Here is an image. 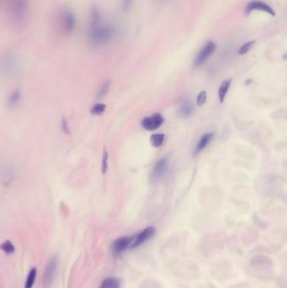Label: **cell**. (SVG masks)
<instances>
[{"label":"cell","instance_id":"1","mask_svg":"<svg viewBox=\"0 0 287 288\" xmlns=\"http://www.w3.org/2000/svg\"><path fill=\"white\" fill-rule=\"evenodd\" d=\"M116 35L115 28L109 24H102L99 23L94 25H90L88 37L91 43L94 45H105L112 40Z\"/></svg>","mask_w":287,"mask_h":288},{"label":"cell","instance_id":"2","mask_svg":"<svg viewBox=\"0 0 287 288\" xmlns=\"http://www.w3.org/2000/svg\"><path fill=\"white\" fill-rule=\"evenodd\" d=\"M60 20L62 29L67 35H71L77 28V17L73 9L69 8H62L60 13Z\"/></svg>","mask_w":287,"mask_h":288},{"label":"cell","instance_id":"3","mask_svg":"<svg viewBox=\"0 0 287 288\" xmlns=\"http://www.w3.org/2000/svg\"><path fill=\"white\" fill-rule=\"evenodd\" d=\"M8 5L13 18L18 21L24 20L30 8L28 0H8Z\"/></svg>","mask_w":287,"mask_h":288},{"label":"cell","instance_id":"4","mask_svg":"<svg viewBox=\"0 0 287 288\" xmlns=\"http://www.w3.org/2000/svg\"><path fill=\"white\" fill-rule=\"evenodd\" d=\"M0 67L6 75H13L19 69V61L13 54H7L1 60Z\"/></svg>","mask_w":287,"mask_h":288},{"label":"cell","instance_id":"5","mask_svg":"<svg viewBox=\"0 0 287 288\" xmlns=\"http://www.w3.org/2000/svg\"><path fill=\"white\" fill-rule=\"evenodd\" d=\"M164 118L160 113H156L153 116L145 117L141 122L142 127L147 131H154L161 127L164 123Z\"/></svg>","mask_w":287,"mask_h":288},{"label":"cell","instance_id":"6","mask_svg":"<svg viewBox=\"0 0 287 288\" xmlns=\"http://www.w3.org/2000/svg\"><path fill=\"white\" fill-rule=\"evenodd\" d=\"M216 48H217V45L213 41H209L208 43L206 44L203 46V48L197 54L195 59V66L203 64L212 56V54L214 53Z\"/></svg>","mask_w":287,"mask_h":288},{"label":"cell","instance_id":"7","mask_svg":"<svg viewBox=\"0 0 287 288\" xmlns=\"http://www.w3.org/2000/svg\"><path fill=\"white\" fill-rule=\"evenodd\" d=\"M156 234L155 228L153 227H148L147 229H144L143 231L141 232L137 237L135 238L134 240H132V245L131 248L134 249L138 247L140 245H142L143 243L147 242L148 240H150L151 238L153 237Z\"/></svg>","mask_w":287,"mask_h":288},{"label":"cell","instance_id":"8","mask_svg":"<svg viewBox=\"0 0 287 288\" xmlns=\"http://www.w3.org/2000/svg\"><path fill=\"white\" fill-rule=\"evenodd\" d=\"M254 10L263 11L265 13H269L272 16H274L276 14L274 9L271 8L268 3H265L261 0H254L248 3L247 7H246V13H250Z\"/></svg>","mask_w":287,"mask_h":288},{"label":"cell","instance_id":"9","mask_svg":"<svg viewBox=\"0 0 287 288\" xmlns=\"http://www.w3.org/2000/svg\"><path fill=\"white\" fill-rule=\"evenodd\" d=\"M56 267H57V257L53 256L50 260V262H48L45 273H44L43 281H44V283L46 285H50L51 282L53 281L54 276H55V273H56Z\"/></svg>","mask_w":287,"mask_h":288},{"label":"cell","instance_id":"10","mask_svg":"<svg viewBox=\"0 0 287 288\" xmlns=\"http://www.w3.org/2000/svg\"><path fill=\"white\" fill-rule=\"evenodd\" d=\"M132 239L129 237H122L116 240L112 245V251L114 254L121 255L128 248L129 245L132 243Z\"/></svg>","mask_w":287,"mask_h":288},{"label":"cell","instance_id":"11","mask_svg":"<svg viewBox=\"0 0 287 288\" xmlns=\"http://www.w3.org/2000/svg\"><path fill=\"white\" fill-rule=\"evenodd\" d=\"M167 169H168V159L166 158L160 159L156 163L155 166L153 168V177H161L166 173Z\"/></svg>","mask_w":287,"mask_h":288},{"label":"cell","instance_id":"12","mask_svg":"<svg viewBox=\"0 0 287 288\" xmlns=\"http://www.w3.org/2000/svg\"><path fill=\"white\" fill-rule=\"evenodd\" d=\"M214 137V133L213 132H208L202 136L201 140L199 141L196 148V154H198L200 152H202L205 148H207V145L211 143L212 138Z\"/></svg>","mask_w":287,"mask_h":288},{"label":"cell","instance_id":"13","mask_svg":"<svg viewBox=\"0 0 287 288\" xmlns=\"http://www.w3.org/2000/svg\"><path fill=\"white\" fill-rule=\"evenodd\" d=\"M21 97L22 93L21 91H20V89H15V90H13V91L9 94V96H8V107H15V106L19 104L20 100H21Z\"/></svg>","mask_w":287,"mask_h":288},{"label":"cell","instance_id":"14","mask_svg":"<svg viewBox=\"0 0 287 288\" xmlns=\"http://www.w3.org/2000/svg\"><path fill=\"white\" fill-rule=\"evenodd\" d=\"M231 82L232 79H226L221 84L219 90H218V97H219V100H220L221 103L224 102L227 93H228V89H229V87L231 85Z\"/></svg>","mask_w":287,"mask_h":288},{"label":"cell","instance_id":"15","mask_svg":"<svg viewBox=\"0 0 287 288\" xmlns=\"http://www.w3.org/2000/svg\"><path fill=\"white\" fill-rule=\"evenodd\" d=\"M194 108L191 105V102L189 101H185L182 103V105H180V115L185 117L191 116V114L193 113Z\"/></svg>","mask_w":287,"mask_h":288},{"label":"cell","instance_id":"16","mask_svg":"<svg viewBox=\"0 0 287 288\" xmlns=\"http://www.w3.org/2000/svg\"><path fill=\"white\" fill-rule=\"evenodd\" d=\"M36 274H37V271H36L35 267L30 270V273L27 276L25 284H24V288H32L34 283H35V278H36Z\"/></svg>","mask_w":287,"mask_h":288},{"label":"cell","instance_id":"17","mask_svg":"<svg viewBox=\"0 0 287 288\" xmlns=\"http://www.w3.org/2000/svg\"><path fill=\"white\" fill-rule=\"evenodd\" d=\"M164 137H165L164 134H162V133L152 135L150 137L151 144H152V146H153L154 148H159V147H161L162 144L164 143Z\"/></svg>","mask_w":287,"mask_h":288},{"label":"cell","instance_id":"18","mask_svg":"<svg viewBox=\"0 0 287 288\" xmlns=\"http://www.w3.org/2000/svg\"><path fill=\"white\" fill-rule=\"evenodd\" d=\"M119 286H120V283L117 279L110 278L103 281L99 288H119Z\"/></svg>","mask_w":287,"mask_h":288},{"label":"cell","instance_id":"19","mask_svg":"<svg viewBox=\"0 0 287 288\" xmlns=\"http://www.w3.org/2000/svg\"><path fill=\"white\" fill-rule=\"evenodd\" d=\"M0 249L6 254V255H12L15 251V248L13 244L9 240H6L3 244L0 245Z\"/></svg>","mask_w":287,"mask_h":288},{"label":"cell","instance_id":"20","mask_svg":"<svg viewBox=\"0 0 287 288\" xmlns=\"http://www.w3.org/2000/svg\"><path fill=\"white\" fill-rule=\"evenodd\" d=\"M105 110H106V105L105 104H102V103H98V104H95V105L92 107L91 112L92 115L94 116H100L102 115L104 112H105Z\"/></svg>","mask_w":287,"mask_h":288},{"label":"cell","instance_id":"21","mask_svg":"<svg viewBox=\"0 0 287 288\" xmlns=\"http://www.w3.org/2000/svg\"><path fill=\"white\" fill-rule=\"evenodd\" d=\"M100 19H101V16H100V13H99V9H98L97 8H95V7L92 8L91 25L99 24V23H100Z\"/></svg>","mask_w":287,"mask_h":288},{"label":"cell","instance_id":"22","mask_svg":"<svg viewBox=\"0 0 287 288\" xmlns=\"http://www.w3.org/2000/svg\"><path fill=\"white\" fill-rule=\"evenodd\" d=\"M110 81L107 80L105 83H104L102 86L100 87V89H99V91L97 93V97L98 98H103L105 96V94H107L109 89H110Z\"/></svg>","mask_w":287,"mask_h":288},{"label":"cell","instance_id":"23","mask_svg":"<svg viewBox=\"0 0 287 288\" xmlns=\"http://www.w3.org/2000/svg\"><path fill=\"white\" fill-rule=\"evenodd\" d=\"M255 42V40H251V41H248L246 43L244 44L239 50V55H245V54L249 52L250 51V49L252 48Z\"/></svg>","mask_w":287,"mask_h":288},{"label":"cell","instance_id":"24","mask_svg":"<svg viewBox=\"0 0 287 288\" xmlns=\"http://www.w3.org/2000/svg\"><path fill=\"white\" fill-rule=\"evenodd\" d=\"M108 159H109V154H108L107 150L105 149L103 154L102 164H101V171H102L103 175H105V173L107 172Z\"/></svg>","mask_w":287,"mask_h":288},{"label":"cell","instance_id":"25","mask_svg":"<svg viewBox=\"0 0 287 288\" xmlns=\"http://www.w3.org/2000/svg\"><path fill=\"white\" fill-rule=\"evenodd\" d=\"M207 91H202L200 94H198L197 96V100H196V103H197V105L201 106V105H204L206 101H207Z\"/></svg>","mask_w":287,"mask_h":288},{"label":"cell","instance_id":"26","mask_svg":"<svg viewBox=\"0 0 287 288\" xmlns=\"http://www.w3.org/2000/svg\"><path fill=\"white\" fill-rule=\"evenodd\" d=\"M61 129H62V132L66 133V134H68L70 132L68 122H67V119L65 118L64 116H63L62 120H61Z\"/></svg>","mask_w":287,"mask_h":288},{"label":"cell","instance_id":"27","mask_svg":"<svg viewBox=\"0 0 287 288\" xmlns=\"http://www.w3.org/2000/svg\"><path fill=\"white\" fill-rule=\"evenodd\" d=\"M133 0H122L121 1V7L124 11H128L131 9L132 5Z\"/></svg>","mask_w":287,"mask_h":288},{"label":"cell","instance_id":"28","mask_svg":"<svg viewBox=\"0 0 287 288\" xmlns=\"http://www.w3.org/2000/svg\"><path fill=\"white\" fill-rule=\"evenodd\" d=\"M156 1L159 2V3H167L169 0H156Z\"/></svg>","mask_w":287,"mask_h":288}]
</instances>
